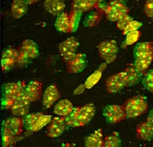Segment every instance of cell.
<instances>
[{
	"mask_svg": "<svg viewBox=\"0 0 153 147\" xmlns=\"http://www.w3.org/2000/svg\"><path fill=\"white\" fill-rule=\"evenodd\" d=\"M79 43L75 37H70L65 41L58 44V51L60 56L66 62L76 55V50Z\"/></svg>",
	"mask_w": 153,
	"mask_h": 147,
	"instance_id": "obj_6",
	"label": "cell"
},
{
	"mask_svg": "<svg viewBox=\"0 0 153 147\" xmlns=\"http://www.w3.org/2000/svg\"><path fill=\"white\" fill-rule=\"evenodd\" d=\"M25 93L31 102L38 101L44 96L43 84L38 80H33L28 85H26Z\"/></svg>",
	"mask_w": 153,
	"mask_h": 147,
	"instance_id": "obj_12",
	"label": "cell"
},
{
	"mask_svg": "<svg viewBox=\"0 0 153 147\" xmlns=\"http://www.w3.org/2000/svg\"><path fill=\"white\" fill-rule=\"evenodd\" d=\"M152 57H146V58H135L134 66L139 75L144 73L147 69L150 66L151 63L152 62Z\"/></svg>",
	"mask_w": 153,
	"mask_h": 147,
	"instance_id": "obj_27",
	"label": "cell"
},
{
	"mask_svg": "<svg viewBox=\"0 0 153 147\" xmlns=\"http://www.w3.org/2000/svg\"><path fill=\"white\" fill-rule=\"evenodd\" d=\"M102 114L110 123H117L127 118L123 106L119 105H109L103 108Z\"/></svg>",
	"mask_w": 153,
	"mask_h": 147,
	"instance_id": "obj_4",
	"label": "cell"
},
{
	"mask_svg": "<svg viewBox=\"0 0 153 147\" xmlns=\"http://www.w3.org/2000/svg\"><path fill=\"white\" fill-rule=\"evenodd\" d=\"M147 122L150 123L152 124H153V109L151 110V112L149 113V114L147 116Z\"/></svg>",
	"mask_w": 153,
	"mask_h": 147,
	"instance_id": "obj_42",
	"label": "cell"
},
{
	"mask_svg": "<svg viewBox=\"0 0 153 147\" xmlns=\"http://www.w3.org/2000/svg\"><path fill=\"white\" fill-rule=\"evenodd\" d=\"M137 137L143 141H149L153 138V124L150 123L143 122L137 127Z\"/></svg>",
	"mask_w": 153,
	"mask_h": 147,
	"instance_id": "obj_19",
	"label": "cell"
},
{
	"mask_svg": "<svg viewBox=\"0 0 153 147\" xmlns=\"http://www.w3.org/2000/svg\"><path fill=\"white\" fill-rule=\"evenodd\" d=\"M30 57L24 52L22 48L17 50V56H16V64L20 66H24L30 61Z\"/></svg>",
	"mask_w": 153,
	"mask_h": 147,
	"instance_id": "obj_38",
	"label": "cell"
},
{
	"mask_svg": "<svg viewBox=\"0 0 153 147\" xmlns=\"http://www.w3.org/2000/svg\"><path fill=\"white\" fill-rule=\"evenodd\" d=\"M127 74V86H133V85L137 84L140 80V75L138 74L134 66L128 67L125 70Z\"/></svg>",
	"mask_w": 153,
	"mask_h": 147,
	"instance_id": "obj_30",
	"label": "cell"
},
{
	"mask_svg": "<svg viewBox=\"0 0 153 147\" xmlns=\"http://www.w3.org/2000/svg\"><path fill=\"white\" fill-rule=\"evenodd\" d=\"M143 11L145 15L147 17H153V0H149L147 1L144 4Z\"/></svg>",
	"mask_w": 153,
	"mask_h": 147,
	"instance_id": "obj_40",
	"label": "cell"
},
{
	"mask_svg": "<svg viewBox=\"0 0 153 147\" xmlns=\"http://www.w3.org/2000/svg\"><path fill=\"white\" fill-rule=\"evenodd\" d=\"M42 113H33V114H29L26 116H25V127L27 129V131H31L32 129L34 127V123H36L39 118L42 115Z\"/></svg>",
	"mask_w": 153,
	"mask_h": 147,
	"instance_id": "obj_33",
	"label": "cell"
},
{
	"mask_svg": "<svg viewBox=\"0 0 153 147\" xmlns=\"http://www.w3.org/2000/svg\"><path fill=\"white\" fill-rule=\"evenodd\" d=\"M16 136L6 121L2 125V146L3 147H12L15 143Z\"/></svg>",
	"mask_w": 153,
	"mask_h": 147,
	"instance_id": "obj_18",
	"label": "cell"
},
{
	"mask_svg": "<svg viewBox=\"0 0 153 147\" xmlns=\"http://www.w3.org/2000/svg\"><path fill=\"white\" fill-rule=\"evenodd\" d=\"M85 88H85V83H84V84L79 85L78 88H76L75 91H74V94H75V95H79V94H81L83 92L85 91Z\"/></svg>",
	"mask_w": 153,
	"mask_h": 147,
	"instance_id": "obj_41",
	"label": "cell"
},
{
	"mask_svg": "<svg viewBox=\"0 0 153 147\" xmlns=\"http://www.w3.org/2000/svg\"><path fill=\"white\" fill-rule=\"evenodd\" d=\"M66 126L64 117H54L48 126L47 135L49 137H58L64 132Z\"/></svg>",
	"mask_w": 153,
	"mask_h": 147,
	"instance_id": "obj_10",
	"label": "cell"
},
{
	"mask_svg": "<svg viewBox=\"0 0 153 147\" xmlns=\"http://www.w3.org/2000/svg\"><path fill=\"white\" fill-rule=\"evenodd\" d=\"M123 106L127 118H136L147 112L148 104L147 99L143 96H134L126 100Z\"/></svg>",
	"mask_w": 153,
	"mask_h": 147,
	"instance_id": "obj_2",
	"label": "cell"
},
{
	"mask_svg": "<svg viewBox=\"0 0 153 147\" xmlns=\"http://www.w3.org/2000/svg\"><path fill=\"white\" fill-rule=\"evenodd\" d=\"M74 109L75 107L70 100L67 99H63L55 105V106L53 108V112L59 117L66 118L71 114Z\"/></svg>",
	"mask_w": 153,
	"mask_h": 147,
	"instance_id": "obj_16",
	"label": "cell"
},
{
	"mask_svg": "<svg viewBox=\"0 0 153 147\" xmlns=\"http://www.w3.org/2000/svg\"><path fill=\"white\" fill-rule=\"evenodd\" d=\"M59 97L60 92L56 85L53 84L48 86L44 92V96L42 99L44 106L49 108L59 99Z\"/></svg>",
	"mask_w": 153,
	"mask_h": 147,
	"instance_id": "obj_14",
	"label": "cell"
},
{
	"mask_svg": "<svg viewBox=\"0 0 153 147\" xmlns=\"http://www.w3.org/2000/svg\"><path fill=\"white\" fill-rule=\"evenodd\" d=\"M143 26V22L141 21H131L129 24H128L126 28L125 29V30L122 32L123 35H127L128 33H131V32L136 31V30H138V29Z\"/></svg>",
	"mask_w": 153,
	"mask_h": 147,
	"instance_id": "obj_36",
	"label": "cell"
},
{
	"mask_svg": "<svg viewBox=\"0 0 153 147\" xmlns=\"http://www.w3.org/2000/svg\"><path fill=\"white\" fill-rule=\"evenodd\" d=\"M118 50L119 48L115 40L104 41L98 46V53L106 64L111 63L116 59Z\"/></svg>",
	"mask_w": 153,
	"mask_h": 147,
	"instance_id": "obj_5",
	"label": "cell"
},
{
	"mask_svg": "<svg viewBox=\"0 0 153 147\" xmlns=\"http://www.w3.org/2000/svg\"><path fill=\"white\" fill-rule=\"evenodd\" d=\"M21 48L30 57V59H34L39 55V51L38 45L34 43V41L30 40V39H26V40L24 41L22 43Z\"/></svg>",
	"mask_w": 153,
	"mask_h": 147,
	"instance_id": "obj_23",
	"label": "cell"
},
{
	"mask_svg": "<svg viewBox=\"0 0 153 147\" xmlns=\"http://www.w3.org/2000/svg\"><path fill=\"white\" fill-rule=\"evenodd\" d=\"M30 103L31 101L24 92L21 97H19L15 100L13 106L11 108V111L13 115L16 117L26 116L28 114Z\"/></svg>",
	"mask_w": 153,
	"mask_h": 147,
	"instance_id": "obj_8",
	"label": "cell"
},
{
	"mask_svg": "<svg viewBox=\"0 0 153 147\" xmlns=\"http://www.w3.org/2000/svg\"><path fill=\"white\" fill-rule=\"evenodd\" d=\"M127 83V74L125 71H122L116 75L111 76L106 79V91L110 93H116L126 87Z\"/></svg>",
	"mask_w": 153,
	"mask_h": 147,
	"instance_id": "obj_7",
	"label": "cell"
},
{
	"mask_svg": "<svg viewBox=\"0 0 153 147\" xmlns=\"http://www.w3.org/2000/svg\"><path fill=\"white\" fill-rule=\"evenodd\" d=\"M53 119V117L51 115H46V114H42V115L39 118L36 123H34V127L32 129V132H34V131H39L40 129H42L44 128V126L49 124L50 122Z\"/></svg>",
	"mask_w": 153,
	"mask_h": 147,
	"instance_id": "obj_32",
	"label": "cell"
},
{
	"mask_svg": "<svg viewBox=\"0 0 153 147\" xmlns=\"http://www.w3.org/2000/svg\"><path fill=\"white\" fill-rule=\"evenodd\" d=\"M17 50L13 47H8L3 51L1 58V67L3 72L12 69L16 63Z\"/></svg>",
	"mask_w": 153,
	"mask_h": 147,
	"instance_id": "obj_11",
	"label": "cell"
},
{
	"mask_svg": "<svg viewBox=\"0 0 153 147\" xmlns=\"http://www.w3.org/2000/svg\"><path fill=\"white\" fill-rule=\"evenodd\" d=\"M6 122L7 123V124L9 125L11 129L13 130L14 134L16 135V137H19L20 135L22 134L23 129L25 127V119H22L21 117L15 116V117L7 119Z\"/></svg>",
	"mask_w": 153,
	"mask_h": 147,
	"instance_id": "obj_24",
	"label": "cell"
},
{
	"mask_svg": "<svg viewBox=\"0 0 153 147\" xmlns=\"http://www.w3.org/2000/svg\"><path fill=\"white\" fill-rule=\"evenodd\" d=\"M106 63L102 64V69L99 68L97 69L96 71H94L93 74H91L88 78L86 79V81L85 83V88L87 89H90L94 87V85H96L97 83V82L100 80V78H102V71L103 69H105V66H106Z\"/></svg>",
	"mask_w": 153,
	"mask_h": 147,
	"instance_id": "obj_26",
	"label": "cell"
},
{
	"mask_svg": "<svg viewBox=\"0 0 153 147\" xmlns=\"http://www.w3.org/2000/svg\"><path fill=\"white\" fill-rule=\"evenodd\" d=\"M54 25L56 30L58 31L63 33H71L70 15L66 13H62L56 17Z\"/></svg>",
	"mask_w": 153,
	"mask_h": 147,
	"instance_id": "obj_22",
	"label": "cell"
},
{
	"mask_svg": "<svg viewBox=\"0 0 153 147\" xmlns=\"http://www.w3.org/2000/svg\"><path fill=\"white\" fill-rule=\"evenodd\" d=\"M104 142L102 129H97L85 140V147H102Z\"/></svg>",
	"mask_w": 153,
	"mask_h": 147,
	"instance_id": "obj_17",
	"label": "cell"
},
{
	"mask_svg": "<svg viewBox=\"0 0 153 147\" xmlns=\"http://www.w3.org/2000/svg\"><path fill=\"white\" fill-rule=\"evenodd\" d=\"M81 13L75 12L72 10L71 13H70V22H71V33H74L78 29L79 21L81 18Z\"/></svg>",
	"mask_w": 153,
	"mask_h": 147,
	"instance_id": "obj_34",
	"label": "cell"
},
{
	"mask_svg": "<svg viewBox=\"0 0 153 147\" xmlns=\"http://www.w3.org/2000/svg\"><path fill=\"white\" fill-rule=\"evenodd\" d=\"M62 147H77V146H76V145L75 144H72V143H66V144H65Z\"/></svg>",
	"mask_w": 153,
	"mask_h": 147,
	"instance_id": "obj_43",
	"label": "cell"
},
{
	"mask_svg": "<svg viewBox=\"0 0 153 147\" xmlns=\"http://www.w3.org/2000/svg\"><path fill=\"white\" fill-rule=\"evenodd\" d=\"M28 10V4L25 1L15 0L12 4V15L14 18H21Z\"/></svg>",
	"mask_w": 153,
	"mask_h": 147,
	"instance_id": "obj_25",
	"label": "cell"
},
{
	"mask_svg": "<svg viewBox=\"0 0 153 147\" xmlns=\"http://www.w3.org/2000/svg\"><path fill=\"white\" fill-rule=\"evenodd\" d=\"M133 21H134V18L131 16H129L128 14H127V15H125L124 16H122L121 18L116 22V26H117V28L119 29L120 30H121L123 32L125 30V29L126 28V26L130 22Z\"/></svg>",
	"mask_w": 153,
	"mask_h": 147,
	"instance_id": "obj_35",
	"label": "cell"
},
{
	"mask_svg": "<svg viewBox=\"0 0 153 147\" xmlns=\"http://www.w3.org/2000/svg\"><path fill=\"white\" fill-rule=\"evenodd\" d=\"M120 146L121 140L119 133L117 131H114L111 134L105 137L102 147H120Z\"/></svg>",
	"mask_w": 153,
	"mask_h": 147,
	"instance_id": "obj_29",
	"label": "cell"
},
{
	"mask_svg": "<svg viewBox=\"0 0 153 147\" xmlns=\"http://www.w3.org/2000/svg\"><path fill=\"white\" fill-rule=\"evenodd\" d=\"M148 90H149V91H150L151 92H152V93L153 94V87H152V88H149V89H148Z\"/></svg>",
	"mask_w": 153,
	"mask_h": 147,
	"instance_id": "obj_44",
	"label": "cell"
},
{
	"mask_svg": "<svg viewBox=\"0 0 153 147\" xmlns=\"http://www.w3.org/2000/svg\"><path fill=\"white\" fill-rule=\"evenodd\" d=\"M26 85L24 81L7 83L2 88V110H11L16 98L25 92Z\"/></svg>",
	"mask_w": 153,
	"mask_h": 147,
	"instance_id": "obj_1",
	"label": "cell"
},
{
	"mask_svg": "<svg viewBox=\"0 0 153 147\" xmlns=\"http://www.w3.org/2000/svg\"><path fill=\"white\" fill-rule=\"evenodd\" d=\"M142 83L147 90L152 87H153V69L150 70L147 75L144 76L143 79L142 80Z\"/></svg>",
	"mask_w": 153,
	"mask_h": 147,
	"instance_id": "obj_39",
	"label": "cell"
},
{
	"mask_svg": "<svg viewBox=\"0 0 153 147\" xmlns=\"http://www.w3.org/2000/svg\"><path fill=\"white\" fill-rule=\"evenodd\" d=\"M129 13V8L123 1H111L107 3L104 14L110 21H118L122 16Z\"/></svg>",
	"mask_w": 153,
	"mask_h": 147,
	"instance_id": "obj_3",
	"label": "cell"
},
{
	"mask_svg": "<svg viewBox=\"0 0 153 147\" xmlns=\"http://www.w3.org/2000/svg\"><path fill=\"white\" fill-rule=\"evenodd\" d=\"M44 7L45 10L52 15L58 16L63 13L65 3L61 0H46L44 1Z\"/></svg>",
	"mask_w": 153,
	"mask_h": 147,
	"instance_id": "obj_20",
	"label": "cell"
},
{
	"mask_svg": "<svg viewBox=\"0 0 153 147\" xmlns=\"http://www.w3.org/2000/svg\"><path fill=\"white\" fill-rule=\"evenodd\" d=\"M72 10L79 13H84L90 10L96 9L97 1L94 0H75L71 3Z\"/></svg>",
	"mask_w": 153,
	"mask_h": 147,
	"instance_id": "obj_21",
	"label": "cell"
},
{
	"mask_svg": "<svg viewBox=\"0 0 153 147\" xmlns=\"http://www.w3.org/2000/svg\"><path fill=\"white\" fill-rule=\"evenodd\" d=\"M102 13L96 11L93 12L90 14H88V16H85V20L83 21V24L85 27H94L99 24L100 20L102 18Z\"/></svg>",
	"mask_w": 153,
	"mask_h": 147,
	"instance_id": "obj_28",
	"label": "cell"
},
{
	"mask_svg": "<svg viewBox=\"0 0 153 147\" xmlns=\"http://www.w3.org/2000/svg\"><path fill=\"white\" fill-rule=\"evenodd\" d=\"M80 110V107H75L74 110L71 114L65 118L66 119V125L71 128H78L79 127V112Z\"/></svg>",
	"mask_w": 153,
	"mask_h": 147,
	"instance_id": "obj_31",
	"label": "cell"
},
{
	"mask_svg": "<svg viewBox=\"0 0 153 147\" xmlns=\"http://www.w3.org/2000/svg\"><path fill=\"white\" fill-rule=\"evenodd\" d=\"M88 61L85 54L77 53L66 62V68L71 74H79L86 68Z\"/></svg>",
	"mask_w": 153,
	"mask_h": 147,
	"instance_id": "obj_9",
	"label": "cell"
},
{
	"mask_svg": "<svg viewBox=\"0 0 153 147\" xmlns=\"http://www.w3.org/2000/svg\"><path fill=\"white\" fill-rule=\"evenodd\" d=\"M135 58H146L153 56V44L151 42H142L136 45L134 50Z\"/></svg>",
	"mask_w": 153,
	"mask_h": 147,
	"instance_id": "obj_15",
	"label": "cell"
},
{
	"mask_svg": "<svg viewBox=\"0 0 153 147\" xmlns=\"http://www.w3.org/2000/svg\"><path fill=\"white\" fill-rule=\"evenodd\" d=\"M140 37L141 32L138 31V30L131 32V33H128V35H126L125 45H132V44H134L139 39V38Z\"/></svg>",
	"mask_w": 153,
	"mask_h": 147,
	"instance_id": "obj_37",
	"label": "cell"
},
{
	"mask_svg": "<svg viewBox=\"0 0 153 147\" xmlns=\"http://www.w3.org/2000/svg\"><path fill=\"white\" fill-rule=\"evenodd\" d=\"M96 113V107L94 104H87L84 106L80 107L79 112V127L86 125L94 119Z\"/></svg>",
	"mask_w": 153,
	"mask_h": 147,
	"instance_id": "obj_13",
	"label": "cell"
}]
</instances>
